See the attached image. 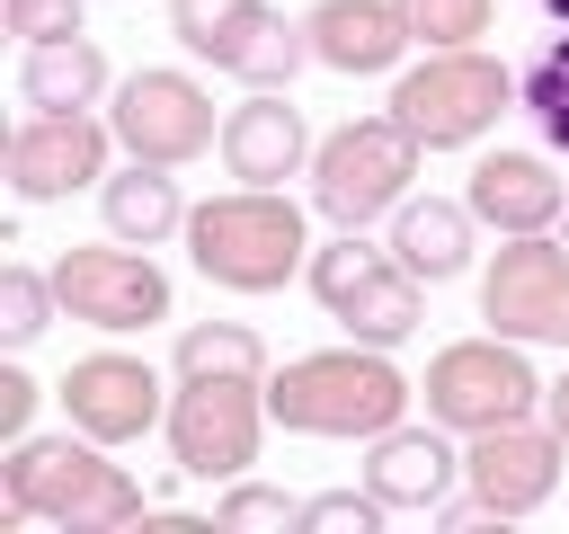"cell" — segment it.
I'll return each instance as SVG.
<instances>
[{
  "instance_id": "18",
  "label": "cell",
  "mask_w": 569,
  "mask_h": 534,
  "mask_svg": "<svg viewBox=\"0 0 569 534\" xmlns=\"http://www.w3.org/2000/svg\"><path fill=\"white\" fill-rule=\"evenodd\" d=\"M302 27H311V62L347 71V80H373V71H391L418 44L409 18H400V0H320Z\"/></svg>"
},
{
  "instance_id": "17",
  "label": "cell",
  "mask_w": 569,
  "mask_h": 534,
  "mask_svg": "<svg viewBox=\"0 0 569 534\" xmlns=\"http://www.w3.org/2000/svg\"><path fill=\"white\" fill-rule=\"evenodd\" d=\"M462 481V454L445 445V427L427 418V427H382L373 436V454H365V490L382 498V507H418V516H436V498Z\"/></svg>"
},
{
  "instance_id": "30",
  "label": "cell",
  "mask_w": 569,
  "mask_h": 534,
  "mask_svg": "<svg viewBox=\"0 0 569 534\" xmlns=\"http://www.w3.org/2000/svg\"><path fill=\"white\" fill-rule=\"evenodd\" d=\"M0 18H9V36H27V44L80 36V0H0Z\"/></svg>"
},
{
  "instance_id": "9",
  "label": "cell",
  "mask_w": 569,
  "mask_h": 534,
  "mask_svg": "<svg viewBox=\"0 0 569 534\" xmlns=\"http://www.w3.org/2000/svg\"><path fill=\"white\" fill-rule=\"evenodd\" d=\"M107 125L124 142V160H160V169H187L196 151H213V98L196 71H169V62H142L107 89Z\"/></svg>"
},
{
  "instance_id": "11",
  "label": "cell",
  "mask_w": 569,
  "mask_h": 534,
  "mask_svg": "<svg viewBox=\"0 0 569 534\" xmlns=\"http://www.w3.org/2000/svg\"><path fill=\"white\" fill-rule=\"evenodd\" d=\"M480 320L498 329V338H560V320H569V240H551V231H516L507 249H498V267L480 276Z\"/></svg>"
},
{
  "instance_id": "24",
  "label": "cell",
  "mask_w": 569,
  "mask_h": 534,
  "mask_svg": "<svg viewBox=\"0 0 569 534\" xmlns=\"http://www.w3.org/2000/svg\"><path fill=\"white\" fill-rule=\"evenodd\" d=\"M196 374H249V383H267L258 329L249 320H187L178 329V383H196Z\"/></svg>"
},
{
  "instance_id": "10",
  "label": "cell",
  "mask_w": 569,
  "mask_h": 534,
  "mask_svg": "<svg viewBox=\"0 0 569 534\" xmlns=\"http://www.w3.org/2000/svg\"><path fill=\"white\" fill-rule=\"evenodd\" d=\"M53 294H62V312H71V320H89V329H107V338L169 320V276H160L133 240L62 249V258H53Z\"/></svg>"
},
{
  "instance_id": "12",
  "label": "cell",
  "mask_w": 569,
  "mask_h": 534,
  "mask_svg": "<svg viewBox=\"0 0 569 534\" xmlns=\"http://www.w3.org/2000/svg\"><path fill=\"white\" fill-rule=\"evenodd\" d=\"M62 409H71V427H80V436H98V445H133V436L169 427L151 356H124V347L80 356V365L62 374Z\"/></svg>"
},
{
  "instance_id": "25",
  "label": "cell",
  "mask_w": 569,
  "mask_h": 534,
  "mask_svg": "<svg viewBox=\"0 0 569 534\" xmlns=\"http://www.w3.org/2000/svg\"><path fill=\"white\" fill-rule=\"evenodd\" d=\"M382 258H391V240L373 249L365 231H338V240H320V249H311V267H302V276H311L320 312H338V303H347V294H356V285H365V276H373Z\"/></svg>"
},
{
  "instance_id": "2",
  "label": "cell",
  "mask_w": 569,
  "mask_h": 534,
  "mask_svg": "<svg viewBox=\"0 0 569 534\" xmlns=\"http://www.w3.org/2000/svg\"><path fill=\"white\" fill-rule=\"evenodd\" d=\"M0 498L9 516H44L62 534H116V525H151L142 481L124 463H107L98 436H18V454L0 463Z\"/></svg>"
},
{
  "instance_id": "35",
  "label": "cell",
  "mask_w": 569,
  "mask_h": 534,
  "mask_svg": "<svg viewBox=\"0 0 569 534\" xmlns=\"http://www.w3.org/2000/svg\"><path fill=\"white\" fill-rule=\"evenodd\" d=\"M560 222H569V205H560ZM560 240H569V231H560Z\"/></svg>"
},
{
  "instance_id": "7",
  "label": "cell",
  "mask_w": 569,
  "mask_h": 534,
  "mask_svg": "<svg viewBox=\"0 0 569 534\" xmlns=\"http://www.w3.org/2000/svg\"><path fill=\"white\" fill-rule=\"evenodd\" d=\"M169 27L196 62H213L240 89H284L311 62V27L267 0H169Z\"/></svg>"
},
{
  "instance_id": "27",
  "label": "cell",
  "mask_w": 569,
  "mask_h": 534,
  "mask_svg": "<svg viewBox=\"0 0 569 534\" xmlns=\"http://www.w3.org/2000/svg\"><path fill=\"white\" fill-rule=\"evenodd\" d=\"M213 534H302V498H284L267 481H231L213 498Z\"/></svg>"
},
{
  "instance_id": "31",
  "label": "cell",
  "mask_w": 569,
  "mask_h": 534,
  "mask_svg": "<svg viewBox=\"0 0 569 534\" xmlns=\"http://www.w3.org/2000/svg\"><path fill=\"white\" fill-rule=\"evenodd\" d=\"M27 418H36V383L18 365H0V436H27Z\"/></svg>"
},
{
  "instance_id": "15",
  "label": "cell",
  "mask_w": 569,
  "mask_h": 534,
  "mask_svg": "<svg viewBox=\"0 0 569 534\" xmlns=\"http://www.w3.org/2000/svg\"><path fill=\"white\" fill-rule=\"evenodd\" d=\"M311 125L284 89H249L231 116H222V169L240 187H284V178H311Z\"/></svg>"
},
{
  "instance_id": "4",
  "label": "cell",
  "mask_w": 569,
  "mask_h": 534,
  "mask_svg": "<svg viewBox=\"0 0 569 534\" xmlns=\"http://www.w3.org/2000/svg\"><path fill=\"white\" fill-rule=\"evenodd\" d=\"M418 160H427V142H418L391 107H382V116H356V125H338V134L311 151V205H320L338 231H365V222H382V214L409 205Z\"/></svg>"
},
{
  "instance_id": "6",
  "label": "cell",
  "mask_w": 569,
  "mask_h": 534,
  "mask_svg": "<svg viewBox=\"0 0 569 534\" xmlns=\"http://www.w3.org/2000/svg\"><path fill=\"white\" fill-rule=\"evenodd\" d=\"M418 392H427V418L453 427V436H489V427H516V418L542 409V383L525 365V338H498V329L436 347Z\"/></svg>"
},
{
  "instance_id": "36",
  "label": "cell",
  "mask_w": 569,
  "mask_h": 534,
  "mask_svg": "<svg viewBox=\"0 0 569 534\" xmlns=\"http://www.w3.org/2000/svg\"><path fill=\"white\" fill-rule=\"evenodd\" d=\"M560 338H569V320H560Z\"/></svg>"
},
{
  "instance_id": "23",
  "label": "cell",
  "mask_w": 569,
  "mask_h": 534,
  "mask_svg": "<svg viewBox=\"0 0 569 534\" xmlns=\"http://www.w3.org/2000/svg\"><path fill=\"white\" fill-rule=\"evenodd\" d=\"M516 116L542 134V151L569 160V27H551L516 71Z\"/></svg>"
},
{
  "instance_id": "29",
  "label": "cell",
  "mask_w": 569,
  "mask_h": 534,
  "mask_svg": "<svg viewBox=\"0 0 569 534\" xmlns=\"http://www.w3.org/2000/svg\"><path fill=\"white\" fill-rule=\"evenodd\" d=\"M382 498L373 490H320V498H302V534H382Z\"/></svg>"
},
{
  "instance_id": "26",
  "label": "cell",
  "mask_w": 569,
  "mask_h": 534,
  "mask_svg": "<svg viewBox=\"0 0 569 534\" xmlns=\"http://www.w3.org/2000/svg\"><path fill=\"white\" fill-rule=\"evenodd\" d=\"M53 312H62L53 276H36V267H0V347H36V338L53 329Z\"/></svg>"
},
{
  "instance_id": "33",
  "label": "cell",
  "mask_w": 569,
  "mask_h": 534,
  "mask_svg": "<svg viewBox=\"0 0 569 534\" xmlns=\"http://www.w3.org/2000/svg\"><path fill=\"white\" fill-rule=\"evenodd\" d=\"M542 418H551V436L569 445V374H560V383H542Z\"/></svg>"
},
{
  "instance_id": "1",
  "label": "cell",
  "mask_w": 569,
  "mask_h": 534,
  "mask_svg": "<svg viewBox=\"0 0 569 534\" xmlns=\"http://www.w3.org/2000/svg\"><path fill=\"white\" fill-rule=\"evenodd\" d=\"M400 409H409V374L391 365V347H365V338H347V347H311V356H284V374H267V418L284 427V436H382V427H400Z\"/></svg>"
},
{
  "instance_id": "28",
  "label": "cell",
  "mask_w": 569,
  "mask_h": 534,
  "mask_svg": "<svg viewBox=\"0 0 569 534\" xmlns=\"http://www.w3.org/2000/svg\"><path fill=\"white\" fill-rule=\"evenodd\" d=\"M400 18H409V36L427 53H445V44H480L489 18H498V0H400Z\"/></svg>"
},
{
  "instance_id": "34",
  "label": "cell",
  "mask_w": 569,
  "mask_h": 534,
  "mask_svg": "<svg viewBox=\"0 0 569 534\" xmlns=\"http://www.w3.org/2000/svg\"><path fill=\"white\" fill-rule=\"evenodd\" d=\"M533 9H542V18H551V27H569V0H533Z\"/></svg>"
},
{
  "instance_id": "32",
  "label": "cell",
  "mask_w": 569,
  "mask_h": 534,
  "mask_svg": "<svg viewBox=\"0 0 569 534\" xmlns=\"http://www.w3.org/2000/svg\"><path fill=\"white\" fill-rule=\"evenodd\" d=\"M436 525H445V534H471V525H507V516L471 490V498H436Z\"/></svg>"
},
{
  "instance_id": "16",
  "label": "cell",
  "mask_w": 569,
  "mask_h": 534,
  "mask_svg": "<svg viewBox=\"0 0 569 534\" xmlns=\"http://www.w3.org/2000/svg\"><path fill=\"white\" fill-rule=\"evenodd\" d=\"M462 205H471L489 231L516 240V231H551L560 205H569V187L551 178V151H489V160H471Z\"/></svg>"
},
{
  "instance_id": "22",
  "label": "cell",
  "mask_w": 569,
  "mask_h": 534,
  "mask_svg": "<svg viewBox=\"0 0 569 534\" xmlns=\"http://www.w3.org/2000/svg\"><path fill=\"white\" fill-rule=\"evenodd\" d=\"M329 320H338L347 338H365V347H400V338L427 320V276H409L400 258H382V267H373Z\"/></svg>"
},
{
  "instance_id": "14",
  "label": "cell",
  "mask_w": 569,
  "mask_h": 534,
  "mask_svg": "<svg viewBox=\"0 0 569 534\" xmlns=\"http://www.w3.org/2000/svg\"><path fill=\"white\" fill-rule=\"evenodd\" d=\"M560 463H569V445L551 436V418L533 427V418H516V427H489V436H471V454H462V481L498 507V516H533L551 490H560Z\"/></svg>"
},
{
  "instance_id": "19",
  "label": "cell",
  "mask_w": 569,
  "mask_h": 534,
  "mask_svg": "<svg viewBox=\"0 0 569 534\" xmlns=\"http://www.w3.org/2000/svg\"><path fill=\"white\" fill-rule=\"evenodd\" d=\"M18 98H27L36 116L98 107V98H107V53H98V36L80 27V36H44V44H27V53H18Z\"/></svg>"
},
{
  "instance_id": "20",
  "label": "cell",
  "mask_w": 569,
  "mask_h": 534,
  "mask_svg": "<svg viewBox=\"0 0 569 534\" xmlns=\"http://www.w3.org/2000/svg\"><path fill=\"white\" fill-rule=\"evenodd\" d=\"M98 214H107V231L116 240H133V249H151V240H169V231H187V196H178V178L160 169V160H124V169H107L98 178Z\"/></svg>"
},
{
  "instance_id": "3",
  "label": "cell",
  "mask_w": 569,
  "mask_h": 534,
  "mask_svg": "<svg viewBox=\"0 0 569 534\" xmlns=\"http://www.w3.org/2000/svg\"><path fill=\"white\" fill-rule=\"evenodd\" d=\"M187 258L222 294H276L284 276L311 267V231H302V205L284 187H231V196H204L187 214Z\"/></svg>"
},
{
  "instance_id": "13",
  "label": "cell",
  "mask_w": 569,
  "mask_h": 534,
  "mask_svg": "<svg viewBox=\"0 0 569 534\" xmlns=\"http://www.w3.org/2000/svg\"><path fill=\"white\" fill-rule=\"evenodd\" d=\"M107 142H116V125H98L89 107H71V116H27L0 160H9V187L27 205H53V196L107 178Z\"/></svg>"
},
{
  "instance_id": "5",
  "label": "cell",
  "mask_w": 569,
  "mask_h": 534,
  "mask_svg": "<svg viewBox=\"0 0 569 534\" xmlns=\"http://www.w3.org/2000/svg\"><path fill=\"white\" fill-rule=\"evenodd\" d=\"M507 107H516V71L498 53H480V44H445V53H427L418 71L391 80V116L427 151H471Z\"/></svg>"
},
{
  "instance_id": "21",
  "label": "cell",
  "mask_w": 569,
  "mask_h": 534,
  "mask_svg": "<svg viewBox=\"0 0 569 534\" xmlns=\"http://www.w3.org/2000/svg\"><path fill=\"white\" fill-rule=\"evenodd\" d=\"M471 231H480V214H471V205L409 196V205L391 214V258H400L409 276L445 285V276H462V267H471Z\"/></svg>"
},
{
  "instance_id": "8",
  "label": "cell",
  "mask_w": 569,
  "mask_h": 534,
  "mask_svg": "<svg viewBox=\"0 0 569 534\" xmlns=\"http://www.w3.org/2000/svg\"><path fill=\"white\" fill-rule=\"evenodd\" d=\"M267 436V383L249 374H196L169 400V454L187 481H240Z\"/></svg>"
}]
</instances>
